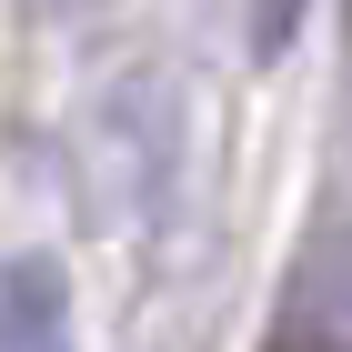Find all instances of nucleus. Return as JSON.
<instances>
[{"label": "nucleus", "mask_w": 352, "mask_h": 352, "mask_svg": "<svg viewBox=\"0 0 352 352\" xmlns=\"http://www.w3.org/2000/svg\"><path fill=\"white\" fill-rule=\"evenodd\" d=\"M0 352H81L60 262H0Z\"/></svg>", "instance_id": "1"}, {"label": "nucleus", "mask_w": 352, "mask_h": 352, "mask_svg": "<svg viewBox=\"0 0 352 352\" xmlns=\"http://www.w3.org/2000/svg\"><path fill=\"white\" fill-rule=\"evenodd\" d=\"M292 21H302V0H252V51H282Z\"/></svg>", "instance_id": "2"}]
</instances>
